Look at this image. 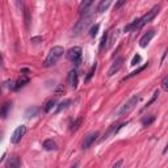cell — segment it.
<instances>
[{
	"mask_svg": "<svg viewBox=\"0 0 168 168\" xmlns=\"http://www.w3.org/2000/svg\"><path fill=\"white\" fill-rule=\"evenodd\" d=\"M80 123H82V118H78V120L72 123V127H71V129H72V130H78V129H79V125H80Z\"/></svg>",
	"mask_w": 168,
	"mask_h": 168,
	"instance_id": "obj_32",
	"label": "cell"
},
{
	"mask_svg": "<svg viewBox=\"0 0 168 168\" xmlns=\"http://www.w3.org/2000/svg\"><path fill=\"white\" fill-rule=\"evenodd\" d=\"M70 104H71V100H64V101H62V103L58 105V109H57V112H58V113H59V112H62V110L67 108Z\"/></svg>",
	"mask_w": 168,
	"mask_h": 168,
	"instance_id": "obj_19",
	"label": "cell"
},
{
	"mask_svg": "<svg viewBox=\"0 0 168 168\" xmlns=\"http://www.w3.org/2000/svg\"><path fill=\"white\" fill-rule=\"evenodd\" d=\"M159 11H160V7L159 5H156V7H154L151 11H148L146 15L143 16V17H141L139 19V21H138V25H137V29H141V28H143V26L147 24V23H150L154 17H155L158 13H159Z\"/></svg>",
	"mask_w": 168,
	"mask_h": 168,
	"instance_id": "obj_3",
	"label": "cell"
},
{
	"mask_svg": "<svg viewBox=\"0 0 168 168\" xmlns=\"http://www.w3.org/2000/svg\"><path fill=\"white\" fill-rule=\"evenodd\" d=\"M107 42H108V33H105L104 36H103V38H101V42H100V50H104Z\"/></svg>",
	"mask_w": 168,
	"mask_h": 168,
	"instance_id": "obj_25",
	"label": "cell"
},
{
	"mask_svg": "<svg viewBox=\"0 0 168 168\" xmlns=\"http://www.w3.org/2000/svg\"><path fill=\"white\" fill-rule=\"evenodd\" d=\"M110 3H112V0H103V2L99 4V7H97V11H99V12L107 11L109 8V5H110Z\"/></svg>",
	"mask_w": 168,
	"mask_h": 168,
	"instance_id": "obj_15",
	"label": "cell"
},
{
	"mask_svg": "<svg viewBox=\"0 0 168 168\" xmlns=\"http://www.w3.org/2000/svg\"><path fill=\"white\" fill-rule=\"evenodd\" d=\"M99 28H100V25H99V24H96L95 26H92V29H91V33H89V36H91V37H95L96 34H97V32H99Z\"/></svg>",
	"mask_w": 168,
	"mask_h": 168,
	"instance_id": "obj_30",
	"label": "cell"
},
{
	"mask_svg": "<svg viewBox=\"0 0 168 168\" xmlns=\"http://www.w3.org/2000/svg\"><path fill=\"white\" fill-rule=\"evenodd\" d=\"M16 2H17V7L21 9V7H23V0H16Z\"/></svg>",
	"mask_w": 168,
	"mask_h": 168,
	"instance_id": "obj_36",
	"label": "cell"
},
{
	"mask_svg": "<svg viewBox=\"0 0 168 168\" xmlns=\"http://www.w3.org/2000/svg\"><path fill=\"white\" fill-rule=\"evenodd\" d=\"M122 163H123V160H118L117 163H114V164H113V168H118V167H121V166H122Z\"/></svg>",
	"mask_w": 168,
	"mask_h": 168,
	"instance_id": "obj_35",
	"label": "cell"
},
{
	"mask_svg": "<svg viewBox=\"0 0 168 168\" xmlns=\"http://www.w3.org/2000/svg\"><path fill=\"white\" fill-rule=\"evenodd\" d=\"M123 125H112V126H110L109 127V129H108V131L107 133H105V135L103 137V141H105V139H108L109 138V137L110 135H112V134H116V133L118 131V130H120L121 129V127H122Z\"/></svg>",
	"mask_w": 168,
	"mask_h": 168,
	"instance_id": "obj_11",
	"label": "cell"
},
{
	"mask_svg": "<svg viewBox=\"0 0 168 168\" xmlns=\"http://www.w3.org/2000/svg\"><path fill=\"white\" fill-rule=\"evenodd\" d=\"M67 58L71 62H74L75 66H79L80 64V59H82V47H79V46L71 47L67 53Z\"/></svg>",
	"mask_w": 168,
	"mask_h": 168,
	"instance_id": "obj_4",
	"label": "cell"
},
{
	"mask_svg": "<svg viewBox=\"0 0 168 168\" xmlns=\"http://www.w3.org/2000/svg\"><path fill=\"white\" fill-rule=\"evenodd\" d=\"M154 36H155V30H148L147 33H144L143 37L141 38V41H139V46L141 47H147V45L154 38Z\"/></svg>",
	"mask_w": 168,
	"mask_h": 168,
	"instance_id": "obj_9",
	"label": "cell"
},
{
	"mask_svg": "<svg viewBox=\"0 0 168 168\" xmlns=\"http://www.w3.org/2000/svg\"><path fill=\"white\" fill-rule=\"evenodd\" d=\"M11 105H12V103H4L2 105V108H0V117L2 118H7L8 112H9V109H11Z\"/></svg>",
	"mask_w": 168,
	"mask_h": 168,
	"instance_id": "obj_13",
	"label": "cell"
},
{
	"mask_svg": "<svg viewBox=\"0 0 168 168\" xmlns=\"http://www.w3.org/2000/svg\"><path fill=\"white\" fill-rule=\"evenodd\" d=\"M118 32L120 30H113L112 33H110V38L108 39V46L110 47V46H113L114 45V42H116V39H117V37H118Z\"/></svg>",
	"mask_w": 168,
	"mask_h": 168,
	"instance_id": "obj_17",
	"label": "cell"
},
{
	"mask_svg": "<svg viewBox=\"0 0 168 168\" xmlns=\"http://www.w3.org/2000/svg\"><path fill=\"white\" fill-rule=\"evenodd\" d=\"M83 15H84V17H82L80 21H78V24L75 25V33H76V34L83 32V30L88 26V24L91 23V20H92V15H86V13H83Z\"/></svg>",
	"mask_w": 168,
	"mask_h": 168,
	"instance_id": "obj_5",
	"label": "cell"
},
{
	"mask_svg": "<svg viewBox=\"0 0 168 168\" xmlns=\"http://www.w3.org/2000/svg\"><path fill=\"white\" fill-rule=\"evenodd\" d=\"M138 21H139V19H137V20H134V21H133V23H131V24H129V25H127V26H125V29H123V30H125V32H130V30H131V29H134V28H137V25H138Z\"/></svg>",
	"mask_w": 168,
	"mask_h": 168,
	"instance_id": "obj_23",
	"label": "cell"
},
{
	"mask_svg": "<svg viewBox=\"0 0 168 168\" xmlns=\"http://www.w3.org/2000/svg\"><path fill=\"white\" fill-rule=\"evenodd\" d=\"M138 101H139V96H133L131 99L127 101V103H125L122 105V107L120 108V110L117 112L118 116H125V114L127 113H130L133 109L135 108V105L138 104Z\"/></svg>",
	"mask_w": 168,
	"mask_h": 168,
	"instance_id": "obj_2",
	"label": "cell"
},
{
	"mask_svg": "<svg viewBox=\"0 0 168 168\" xmlns=\"http://www.w3.org/2000/svg\"><path fill=\"white\" fill-rule=\"evenodd\" d=\"M96 68H97V63H95V64L91 67L89 72H88V75L86 76V82H89V80H91V78L93 76V75H95V72H96Z\"/></svg>",
	"mask_w": 168,
	"mask_h": 168,
	"instance_id": "obj_21",
	"label": "cell"
},
{
	"mask_svg": "<svg viewBox=\"0 0 168 168\" xmlns=\"http://www.w3.org/2000/svg\"><path fill=\"white\" fill-rule=\"evenodd\" d=\"M63 53H64V50H63V47L62 46H54L50 50V53H49V55L45 59L43 66H45V67H51V66H54L57 62L60 59V57L63 55Z\"/></svg>",
	"mask_w": 168,
	"mask_h": 168,
	"instance_id": "obj_1",
	"label": "cell"
},
{
	"mask_svg": "<svg viewBox=\"0 0 168 168\" xmlns=\"http://www.w3.org/2000/svg\"><path fill=\"white\" fill-rule=\"evenodd\" d=\"M28 82H29V79L23 75V76H21V78L19 79V80H17V82L15 83V89H19L20 87H24V86H25V84L28 83Z\"/></svg>",
	"mask_w": 168,
	"mask_h": 168,
	"instance_id": "obj_16",
	"label": "cell"
},
{
	"mask_svg": "<svg viewBox=\"0 0 168 168\" xmlns=\"http://www.w3.org/2000/svg\"><path fill=\"white\" fill-rule=\"evenodd\" d=\"M122 64H123V58H117L116 60L113 62V64H112V67L109 68V71H108V76H113L116 72H118L121 70L122 67Z\"/></svg>",
	"mask_w": 168,
	"mask_h": 168,
	"instance_id": "obj_8",
	"label": "cell"
},
{
	"mask_svg": "<svg viewBox=\"0 0 168 168\" xmlns=\"http://www.w3.org/2000/svg\"><path fill=\"white\" fill-rule=\"evenodd\" d=\"M25 25H26V28H30V21H32V19H30V11L28 9V8H26L25 9Z\"/></svg>",
	"mask_w": 168,
	"mask_h": 168,
	"instance_id": "obj_22",
	"label": "cell"
},
{
	"mask_svg": "<svg viewBox=\"0 0 168 168\" xmlns=\"http://www.w3.org/2000/svg\"><path fill=\"white\" fill-rule=\"evenodd\" d=\"M0 67H2V57H0Z\"/></svg>",
	"mask_w": 168,
	"mask_h": 168,
	"instance_id": "obj_37",
	"label": "cell"
},
{
	"mask_svg": "<svg viewBox=\"0 0 168 168\" xmlns=\"http://www.w3.org/2000/svg\"><path fill=\"white\" fill-rule=\"evenodd\" d=\"M68 83H70V86H71L74 89L78 87V72L75 71V70L70 71V74H68Z\"/></svg>",
	"mask_w": 168,
	"mask_h": 168,
	"instance_id": "obj_10",
	"label": "cell"
},
{
	"mask_svg": "<svg viewBox=\"0 0 168 168\" xmlns=\"http://www.w3.org/2000/svg\"><path fill=\"white\" fill-rule=\"evenodd\" d=\"M30 42H34V43H38V42H42V37H33L30 39Z\"/></svg>",
	"mask_w": 168,
	"mask_h": 168,
	"instance_id": "obj_34",
	"label": "cell"
},
{
	"mask_svg": "<svg viewBox=\"0 0 168 168\" xmlns=\"http://www.w3.org/2000/svg\"><path fill=\"white\" fill-rule=\"evenodd\" d=\"M125 3H126V0H118V2L116 3V5H114V9H120Z\"/></svg>",
	"mask_w": 168,
	"mask_h": 168,
	"instance_id": "obj_33",
	"label": "cell"
},
{
	"mask_svg": "<svg viewBox=\"0 0 168 168\" xmlns=\"http://www.w3.org/2000/svg\"><path fill=\"white\" fill-rule=\"evenodd\" d=\"M97 137H99V131H91L88 133V134L84 137V142H83V148L87 150L89 148L92 144L95 143V141L97 139Z\"/></svg>",
	"mask_w": 168,
	"mask_h": 168,
	"instance_id": "obj_7",
	"label": "cell"
},
{
	"mask_svg": "<svg viewBox=\"0 0 168 168\" xmlns=\"http://www.w3.org/2000/svg\"><path fill=\"white\" fill-rule=\"evenodd\" d=\"M25 133H26V126L25 125H20L17 129L15 130V133L12 134V138H11V142L12 143H15L17 144L21 141V138L25 135Z\"/></svg>",
	"mask_w": 168,
	"mask_h": 168,
	"instance_id": "obj_6",
	"label": "cell"
},
{
	"mask_svg": "<svg viewBox=\"0 0 168 168\" xmlns=\"http://www.w3.org/2000/svg\"><path fill=\"white\" fill-rule=\"evenodd\" d=\"M142 60V57H141L139 54H135L134 55V58H133L131 60V66H137V64H139V62Z\"/></svg>",
	"mask_w": 168,
	"mask_h": 168,
	"instance_id": "obj_28",
	"label": "cell"
},
{
	"mask_svg": "<svg viewBox=\"0 0 168 168\" xmlns=\"http://www.w3.org/2000/svg\"><path fill=\"white\" fill-rule=\"evenodd\" d=\"M37 112H38V109L37 108H30V109H28V110H26V113H25V116L26 117H33V116H36V114H37Z\"/></svg>",
	"mask_w": 168,
	"mask_h": 168,
	"instance_id": "obj_24",
	"label": "cell"
},
{
	"mask_svg": "<svg viewBox=\"0 0 168 168\" xmlns=\"http://www.w3.org/2000/svg\"><path fill=\"white\" fill-rule=\"evenodd\" d=\"M154 120H155V117H154V116H150L148 118H144V120H143V126L144 127H147V126H150V125H151V123L154 122Z\"/></svg>",
	"mask_w": 168,
	"mask_h": 168,
	"instance_id": "obj_26",
	"label": "cell"
},
{
	"mask_svg": "<svg viewBox=\"0 0 168 168\" xmlns=\"http://www.w3.org/2000/svg\"><path fill=\"white\" fill-rule=\"evenodd\" d=\"M147 66H148V63H147V64H144V66H142V67H139L138 70H135V71H133L130 75H127V76H126V79H130V78H133V76H135V75H138L139 72H142L143 70H146V68H147Z\"/></svg>",
	"mask_w": 168,
	"mask_h": 168,
	"instance_id": "obj_20",
	"label": "cell"
},
{
	"mask_svg": "<svg viewBox=\"0 0 168 168\" xmlns=\"http://www.w3.org/2000/svg\"><path fill=\"white\" fill-rule=\"evenodd\" d=\"M8 166H9V167H19V166H20L19 159H17V158H13L12 160L8 162Z\"/></svg>",
	"mask_w": 168,
	"mask_h": 168,
	"instance_id": "obj_29",
	"label": "cell"
},
{
	"mask_svg": "<svg viewBox=\"0 0 168 168\" xmlns=\"http://www.w3.org/2000/svg\"><path fill=\"white\" fill-rule=\"evenodd\" d=\"M55 104H57V100L55 99H50L47 101V103L45 104V107H43V110L47 113V112H50V110L55 107Z\"/></svg>",
	"mask_w": 168,
	"mask_h": 168,
	"instance_id": "obj_18",
	"label": "cell"
},
{
	"mask_svg": "<svg viewBox=\"0 0 168 168\" xmlns=\"http://www.w3.org/2000/svg\"><path fill=\"white\" fill-rule=\"evenodd\" d=\"M92 3H93V0H83L80 3V5H79V12H80V15L87 12V9L91 7Z\"/></svg>",
	"mask_w": 168,
	"mask_h": 168,
	"instance_id": "obj_12",
	"label": "cell"
},
{
	"mask_svg": "<svg viewBox=\"0 0 168 168\" xmlns=\"http://www.w3.org/2000/svg\"><path fill=\"white\" fill-rule=\"evenodd\" d=\"M43 148L47 150V151H53V150H57V143L54 142L53 139H46L45 142H43Z\"/></svg>",
	"mask_w": 168,
	"mask_h": 168,
	"instance_id": "obj_14",
	"label": "cell"
},
{
	"mask_svg": "<svg viewBox=\"0 0 168 168\" xmlns=\"http://www.w3.org/2000/svg\"><path fill=\"white\" fill-rule=\"evenodd\" d=\"M162 89L163 91H168V78L167 76L163 79V82H162Z\"/></svg>",
	"mask_w": 168,
	"mask_h": 168,
	"instance_id": "obj_31",
	"label": "cell"
},
{
	"mask_svg": "<svg viewBox=\"0 0 168 168\" xmlns=\"http://www.w3.org/2000/svg\"><path fill=\"white\" fill-rule=\"evenodd\" d=\"M158 96H159V89H156L155 92H154V96L151 97V100H150V101H148V103H147V104H146V105H144V108H147V107H150V105H151V104L154 103V101H155V100L158 99Z\"/></svg>",
	"mask_w": 168,
	"mask_h": 168,
	"instance_id": "obj_27",
	"label": "cell"
}]
</instances>
